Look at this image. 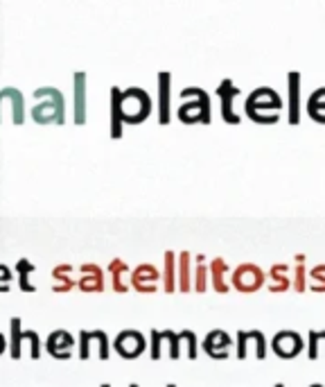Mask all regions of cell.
I'll list each match as a JSON object with an SVG mask.
<instances>
[{
	"instance_id": "cell-28",
	"label": "cell",
	"mask_w": 325,
	"mask_h": 387,
	"mask_svg": "<svg viewBox=\"0 0 325 387\" xmlns=\"http://www.w3.org/2000/svg\"><path fill=\"white\" fill-rule=\"evenodd\" d=\"M34 265L32 263H29L27 258H21L19 263H16V272H19V288L23 290V292H34L36 288L32 283H29V274L34 272Z\"/></svg>"
},
{
	"instance_id": "cell-34",
	"label": "cell",
	"mask_w": 325,
	"mask_h": 387,
	"mask_svg": "<svg viewBox=\"0 0 325 387\" xmlns=\"http://www.w3.org/2000/svg\"><path fill=\"white\" fill-rule=\"evenodd\" d=\"M149 338H152V342H149V358L152 360H158L160 358V346H162V335H160V331L158 329H152L149 333Z\"/></svg>"
},
{
	"instance_id": "cell-19",
	"label": "cell",
	"mask_w": 325,
	"mask_h": 387,
	"mask_svg": "<svg viewBox=\"0 0 325 387\" xmlns=\"http://www.w3.org/2000/svg\"><path fill=\"white\" fill-rule=\"evenodd\" d=\"M129 265L122 258H113L108 263V274H111V285L115 292H127L129 290Z\"/></svg>"
},
{
	"instance_id": "cell-33",
	"label": "cell",
	"mask_w": 325,
	"mask_h": 387,
	"mask_svg": "<svg viewBox=\"0 0 325 387\" xmlns=\"http://www.w3.org/2000/svg\"><path fill=\"white\" fill-rule=\"evenodd\" d=\"M160 335H162V340H167V342H169V358L176 360L181 355V338H179V333L165 329V331H160Z\"/></svg>"
},
{
	"instance_id": "cell-32",
	"label": "cell",
	"mask_w": 325,
	"mask_h": 387,
	"mask_svg": "<svg viewBox=\"0 0 325 387\" xmlns=\"http://www.w3.org/2000/svg\"><path fill=\"white\" fill-rule=\"evenodd\" d=\"M204 261H206V256L199 254L197 267H195V290L197 292H206V288H208V267L204 265Z\"/></svg>"
},
{
	"instance_id": "cell-42",
	"label": "cell",
	"mask_w": 325,
	"mask_h": 387,
	"mask_svg": "<svg viewBox=\"0 0 325 387\" xmlns=\"http://www.w3.org/2000/svg\"><path fill=\"white\" fill-rule=\"evenodd\" d=\"M276 387H285V385H282V383H278V385H276Z\"/></svg>"
},
{
	"instance_id": "cell-1",
	"label": "cell",
	"mask_w": 325,
	"mask_h": 387,
	"mask_svg": "<svg viewBox=\"0 0 325 387\" xmlns=\"http://www.w3.org/2000/svg\"><path fill=\"white\" fill-rule=\"evenodd\" d=\"M280 109H282V98L271 87L255 89L244 102V113L251 120L260 122V125H271V122L280 120Z\"/></svg>"
},
{
	"instance_id": "cell-9",
	"label": "cell",
	"mask_w": 325,
	"mask_h": 387,
	"mask_svg": "<svg viewBox=\"0 0 325 387\" xmlns=\"http://www.w3.org/2000/svg\"><path fill=\"white\" fill-rule=\"evenodd\" d=\"M237 358L244 360L249 355V346H255V358H267V338L262 331H237Z\"/></svg>"
},
{
	"instance_id": "cell-29",
	"label": "cell",
	"mask_w": 325,
	"mask_h": 387,
	"mask_svg": "<svg viewBox=\"0 0 325 387\" xmlns=\"http://www.w3.org/2000/svg\"><path fill=\"white\" fill-rule=\"evenodd\" d=\"M120 91L118 87L111 89V136L113 138H120L122 136V120H120V113H118V100H120Z\"/></svg>"
},
{
	"instance_id": "cell-16",
	"label": "cell",
	"mask_w": 325,
	"mask_h": 387,
	"mask_svg": "<svg viewBox=\"0 0 325 387\" xmlns=\"http://www.w3.org/2000/svg\"><path fill=\"white\" fill-rule=\"evenodd\" d=\"M287 91H289V122L298 125L300 122V73H287Z\"/></svg>"
},
{
	"instance_id": "cell-23",
	"label": "cell",
	"mask_w": 325,
	"mask_h": 387,
	"mask_svg": "<svg viewBox=\"0 0 325 387\" xmlns=\"http://www.w3.org/2000/svg\"><path fill=\"white\" fill-rule=\"evenodd\" d=\"M190 261L192 254L190 252H181L179 258H176V288L181 292H190Z\"/></svg>"
},
{
	"instance_id": "cell-17",
	"label": "cell",
	"mask_w": 325,
	"mask_h": 387,
	"mask_svg": "<svg viewBox=\"0 0 325 387\" xmlns=\"http://www.w3.org/2000/svg\"><path fill=\"white\" fill-rule=\"evenodd\" d=\"M289 265L287 263H276L269 269V292H287L291 288V276H289Z\"/></svg>"
},
{
	"instance_id": "cell-7",
	"label": "cell",
	"mask_w": 325,
	"mask_h": 387,
	"mask_svg": "<svg viewBox=\"0 0 325 387\" xmlns=\"http://www.w3.org/2000/svg\"><path fill=\"white\" fill-rule=\"evenodd\" d=\"M158 278H160V272L156 265H152V263H141V265L129 274V285L138 292L152 295V292H156Z\"/></svg>"
},
{
	"instance_id": "cell-43",
	"label": "cell",
	"mask_w": 325,
	"mask_h": 387,
	"mask_svg": "<svg viewBox=\"0 0 325 387\" xmlns=\"http://www.w3.org/2000/svg\"><path fill=\"white\" fill-rule=\"evenodd\" d=\"M129 387H138V385H136V383H134V385H129Z\"/></svg>"
},
{
	"instance_id": "cell-36",
	"label": "cell",
	"mask_w": 325,
	"mask_h": 387,
	"mask_svg": "<svg viewBox=\"0 0 325 387\" xmlns=\"http://www.w3.org/2000/svg\"><path fill=\"white\" fill-rule=\"evenodd\" d=\"M21 338L32 342V351H29V355H32V358H38V355H41V340H38V333L36 331H23Z\"/></svg>"
},
{
	"instance_id": "cell-37",
	"label": "cell",
	"mask_w": 325,
	"mask_h": 387,
	"mask_svg": "<svg viewBox=\"0 0 325 387\" xmlns=\"http://www.w3.org/2000/svg\"><path fill=\"white\" fill-rule=\"evenodd\" d=\"M10 283H12V272L7 265H0V292H7L10 290Z\"/></svg>"
},
{
	"instance_id": "cell-41",
	"label": "cell",
	"mask_w": 325,
	"mask_h": 387,
	"mask_svg": "<svg viewBox=\"0 0 325 387\" xmlns=\"http://www.w3.org/2000/svg\"><path fill=\"white\" fill-rule=\"evenodd\" d=\"M167 387H176V385H174V383H169V385H167Z\"/></svg>"
},
{
	"instance_id": "cell-31",
	"label": "cell",
	"mask_w": 325,
	"mask_h": 387,
	"mask_svg": "<svg viewBox=\"0 0 325 387\" xmlns=\"http://www.w3.org/2000/svg\"><path fill=\"white\" fill-rule=\"evenodd\" d=\"M319 346H325V331H309L307 333V355L312 360L319 358Z\"/></svg>"
},
{
	"instance_id": "cell-27",
	"label": "cell",
	"mask_w": 325,
	"mask_h": 387,
	"mask_svg": "<svg viewBox=\"0 0 325 387\" xmlns=\"http://www.w3.org/2000/svg\"><path fill=\"white\" fill-rule=\"evenodd\" d=\"M23 324H21V317H12L10 320V342H7V346H10V355L14 360H19L21 358V346H23Z\"/></svg>"
},
{
	"instance_id": "cell-21",
	"label": "cell",
	"mask_w": 325,
	"mask_h": 387,
	"mask_svg": "<svg viewBox=\"0 0 325 387\" xmlns=\"http://www.w3.org/2000/svg\"><path fill=\"white\" fill-rule=\"evenodd\" d=\"M52 290L54 292H68L73 290L77 281L73 276V265H68V263H61V265H57L52 269Z\"/></svg>"
},
{
	"instance_id": "cell-6",
	"label": "cell",
	"mask_w": 325,
	"mask_h": 387,
	"mask_svg": "<svg viewBox=\"0 0 325 387\" xmlns=\"http://www.w3.org/2000/svg\"><path fill=\"white\" fill-rule=\"evenodd\" d=\"M113 346L115 351H118L122 358H138L145 349H147V342H145V335L141 331L136 329H127V331H120L118 338L113 340Z\"/></svg>"
},
{
	"instance_id": "cell-8",
	"label": "cell",
	"mask_w": 325,
	"mask_h": 387,
	"mask_svg": "<svg viewBox=\"0 0 325 387\" xmlns=\"http://www.w3.org/2000/svg\"><path fill=\"white\" fill-rule=\"evenodd\" d=\"M271 349H274L280 358H296V355L305 349V342L296 331H280L271 340Z\"/></svg>"
},
{
	"instance_id": "cell-25",
	"label": "cell",
	"mask_w": 325,
	"mask_h": 387,
	"mask_svg": "<svg viewBox=\"0 0 325 387\" xmlns=\"http://www.w3.org/2000/svg\"><path fill=\"white\" fill-rule=\"evenodd\" d=\"M307 113L312 115L316 122H325V87L316 89L312 96L307 98Z\"/></svg>"
},
{
	"instance_id": "cell-20",
	"label": "cell",
	"mask_w": 325,
	"mask_h": 387,
	"mask_svg": "<svg viewBox=\"0 0 325 387\" xmlns=\"http://www.w3.org/2000/svg\"><path fill=\"white\" fill-rule=\"evenodd\" d=\"M3 100H10L12 102V120L14 125H23V120H25V104H23V96L19 89L14 87H7L0 91V104H3Z\"/></svg>"
},
{
	"instance_id": "cell-12",
	"label": "cell",
	"mask_w": 325,
	"mask_h": 387,
	"mask_svg": "<svg viewBox=\"0 0 325 387\" xmlns=\"http://www.w3.org/2000/svg\"><path fill=\"white\" fill-rule=\"evenodd\" d=\"M77 288L82 292H102L104 290V272L95 263H84L80 267V278H77Z\"/></svg>"
},
{
	"instance_id": "cell-10",
	"label": "cell",
	"mask_w": 325,
	"mask_h": 387,
	"mask_svg": "<svg viewBox=\"0 0 325 387\" xmlns=\"http://www.w3.org/2000/svg\"><path fill=\"white\" fill-rule=\"evenodd\" d=\"M217 96H219V100H221V118L226 122H230V125H237L239 115L233 109V102L239 96V89L235 87V82L228 80V77L226 80H221V84L217 87Z\"/></svg>"
},
{
	"instance_id": "cell-40",
	"label": "cell",
	"mask_w": 325,
	"mask_h": 387,
	"mask_svg": "<svg viewBox=\"0 0 325 387\" xmlns=\"http://www.w3.org/2000/svg\"><path fill=\"white\" fill-rule=\"evenodd\" d=\"M99 387H111V385H108V383H102V385H99Z\"/></svg>"
},
{
	"instance_id": "cell-14",
	"label": "cell",
	"mask_w": 325,
	"mask_h": 387,
	"mask_svg": "<svg viewBox=\"0 0 325 387\" xmlns=\"http://www.w3.org/2000/svg\"><path fill=\"white\" fill-rule=\"evenodd\" d=\"M91 340H97V342H99V358L106 360L108 358V335L104 331H99V329L91 331V335H88L86 329L80 331V358L86 360L91 355Z\"/></svg>"
},
{
	"instance_id": "cell-4",
	"label": "cell",
	"mask_w": 325,
	"mask_h": 387,
	"mask_svg": "<svg viewBox=\"0 0 325 387\" xmlns=\"http://www.w3.org/2000/svg\"><path fill=\"white\" fill-rule=\"evenodd\" d=\"M181 98H195L192 102H185L179 107V120L183 122H210V96L201 87H185L181 91Z\"/></svg>"
},
{
	"instance_id": "cell-38",
	"label": "cell",
	"mask_w": 325,
	"mask_h": 387,
	"mask_svg": "<svg viewBox=\"0 0 325 387\" xmlns=\"http://www.w3.org/2000/svg\"><path fill=\"white\" fill-rule=\"evenodd\" d=\"M7 349V340H5V335L3 333H0V355H3V351Z\"/></svg>"
},
{
	"instance_id": "cell-13",
	"label": "cell",
	"mask_w": 325,
	"mask_h": 387,
	"mask_svg": "<svg viewBox=\"0 0 325 387\" xmlns=\"http://www.w3.org/2000/svg\"><path fill=\"white\" fill-rule=\"evenodd\" d=\"M73 346H75V340L68 331L59 329L54 331L48 335V340H45V349H48L50 355H54V358L59 360H68L73 355Z\"/></svg>"
},
{
	"instance_id": "cell-24",
	"label": "cell",
	"mask_w": 325,
	"mask_h": 387,
	"mask_svg": "<svg viewBox=\"0 0 325 387\" xmlns=\"http://www.w3.org/2000/svg\"><path fill=\"white\" fill-rule=\"evenodd\" d=\"M162 290L176 292V254L165 252V267H162Z\"/></svg>"
},
{
	"instance_id": "cell-22",
	"label": "cell",
	"mask_w": 325,
	"mask_h": 387,
	"mask_svg": "<svg viewBox=\"0 0 325 387\" xmlns=\"http://www.w3.org/2000/svg\"><path fill=\"white\" fill-rule=\"evenodd\" d=\"M226 272H228V263L224 258H215L208 267V274L213 278V288L219 295H226L228 292V283H226Z\"/></svg>"
},
{
	"instance_id": "cell-3",
	"label": "cell",
	"mask_w": 325,
	"mask_h": 387,
	"mask_svg": "<svg viewBox=\"0 0 325 387\" xmlns=\"http://www.w3.org/2000/svg\"><path fill=\"white\" fill-rule=\"evenodd\" d=\"M118 113L122 125H138L143 122L147 115L152 113V98L147 96V91L131 87L127 91H120V100H118Z\"/></svg>"
},
{
	"instance_id": "cell-30",
	"label": "cell",
	"mask_w": 325,
	"mask_h": 387,
	"mask_svg": "<svg viewBox=\"0 0 325 387\" xmlns=\"http://www.w3.org/2000/svg\"><path fill=\"white\" fill-rule=\"evenodd\" d=\"M309 276V290L312 292H325V263H319L307 272Z\"/></svg>"
},
{
	"instance_id": "cell-39",
	"label": "cell",
	"mask_w": 325,
	"mask_h": 387,
	"mask_svg": "<svg viewBox=\"0 0 325 387\" xmlns=\"http://www.w3.org/2000/svg\"><path fill=\"white\" fill-rule=\"evenodd\" d=\"M309 387H325V385H321V383H314V385H309Z\"/></svg>"
},
{
	"instance_id": "cell-5",
	"label": "cell",
	"mask_w": 325,
	"mask_h": 387,
	"mask_svg": "<svg viewBox=\"0 0 325 387\" xmlns=\"http://www.w3.org/2000/svg\"><path fill=\"white\" fill-rule=\"evenodd\" d=\"M265 281H267V274L262 272V267L255 265V263H242V265H237L235 272L230 274V283L235 285V290L244 292V295L260 290L262 285H265Z\"/></svg>"
},
{
	"instance_id": "cell-15",
	"label": "cell",
	"mask_w": 325,
	"mask_h": 387,
	"mask_svg": "<svg viewBox=\"0 0 325 387\" xmlns=\"http://www.w3.org/2000/svg\"><path fill=\"white\" fill-rule=\"evenodd\" d=\"M158 120L162 125H167L172 118V109H169V84H172V75L167 71L158 73Z\"/></svg>"
},
{
	"instance_id": "cell-35",
	"label": "cell",
	"mask_w": 325,
	"mask_h": 387,
	"mask_svg": "<svg viewBox=\"0 0 325 387\" xmlns=\"http://www.w3.org/2000/svg\"><path fill=\"white\" fill-rule=\"evenodd\" d=\"M179 335H181V340H185V342H188V358H190V360H195V358H197V353H199V349H197V344H199L197 335H195V333H192V331H188V329L181 331Z\"/></svg>"
},
{
	"instance_id": "cell-18",
	"label": "cell",
	"mask_w": 325,
	"mask_h": 387,
	"mask_svg": "<svg viewBox=\"0 0 325 387\" xmlns=\"http://www.w3.org/2000/svg\"><path fill=\"white\" fill-rule=\"evenodd\" d=\"M75 122H86V73H75Z\"/></svg>"
},
{
	"instance_id": "cell-2",
	"label": "cell",
	"mask_w": 325,
	"mask_h": 387,
	"mask_svg": "<svg viewBox=\"0 0 325 387\" xmlns=\"http://www.w3.org/2000/svg\"><path fill=\"white\" fill-rule=\"evenodd\" d=\"M34 100H43V102L34 104L32 118L38 125H64L66 122V102L64 93L54 87H41L34 91Z\"/></svg>"
},
{
	"instance_id": "cell-26",
	"label": "cell",
	"mask_w": 325,
	"mask_h": 387,
	"mask_svg": "<svg viewBox=\"0 0 325 387\" xmlns=\"http://www.w3.org/2000/svg\"><path fill=\"white\" fill-rule=\"evenodd\" d=\"M291 288L296 292L307 290V265H305V254H296L293 256V278H291Z\"/></svg>"
},
{
	"instance_id": "cell-11",
	"label": "cell",
	"mask_w": 325,
	"mask_h": 387,
	"mask_svg": "<svg viewBox=\"0 0 325 387\" xmlns=\"http://www.w3.org/2000/svg\"><path fill=\"white\" fill-rule=\"evenodd\" d=\"M230 346H233V340H230L228 333L221 331V329H215V331H210L204 338V351L210 355V358H215V360L228 358Z\"/></svg>"
}]
</instances>
